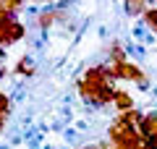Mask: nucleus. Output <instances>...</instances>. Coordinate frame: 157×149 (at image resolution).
I'll list each match as a JSON object with an SVG mask.
<instances>
[{
	"mask_svg": "<svg viewBox=\"0 0 157 149\" xmlns=\"http://www.w3.org/2000/svg\"><path fill=\"white\" fill-rule=\"evenodd\" d=\"M144 24L157 34V8H147V13H144Z\"/></svg>",
	"mask_w": 157,
	"mask_h": 149,
	"instance_id": "9d476101",
	"label": "nucleus"
},
{
	"mask_svg": "<svg viewBox=\"0 0 157 149\" xmlns=\"http://www.w3.org/2000/svg\"><path fill=\"white\" fill-rule=\"evenodd\" d=\"M3 76H6V71H3V68H0V81H3Z\"/></svg>",
	"mask_w": 157,
	"mask_h": 149,
	"instance_id": "ddd939ff",
	"label": "nucleus"
},
{
	"mask_svg": "<svg viewBox=\"0 0 157 149\" xmlns=\"http://www.w3.org/2000/svg\"><path fill=\"white\" fill-rule=\"evenodd\" d=\"M21 8H24V0H0V11L8 16H16Z\"/></svg>",
	"mask_w": 157,
	"mask_h": 149,
	"instance_id": "1a4fd4ad",
	"label": "nucleus"
},
{
	"mask_svg": "<svg viewBox=\"0 0 157 149\" xmlns=\"http://www.w3.org/2000/svg\"><path fill=\"white\" fill-rule=\"evenodd\" d=\"M24 24L16 16H8L0 21V47H8V44H16L18 39H24Z\"/></svg>",
	"mask_w": 157,
	"mask_h": 149,
	"instance_id": "f03ea898",
	"label": "nucleus"
},
{
	"mask_svg": "<svg viewBox=\"0 0 157 149\" xmlns=\"http://www.w3.org/2000/svg\"><path fill=\"white\" fill-rule=\"evenodd\" d=\"M123 8L128 16H144L147 13V0H123Z\"/></svg>",
	"mask_w": 157,
	"mask_h": 149,
	"instance_id": "0eeeda50",
	"label": "nucleus"
},
{
	"mask_svg": "<svg viewBox=\"0 0 157 149\" xmlns=\"http://www.w3.org/2000/svg\"><path fill=\"white\" fill-rule=\"evenodd\" d=\"M102 149H115V147H113V144H105V147H102Z\"/></svg>",
	"mask_w": 157,
	"mask_h": 149,
	"instance_id": "f8f14e48",
	"label": "nucleus"
},
{
	"mask_svg": "<svg viewBox=\"0 0 157 149\" xmlns=\"http://www.w3.org/2000/svg\"><path fill=\"white\" fill-rule=\"evenodd\" d=\"M13 73H16V76H24V78L34 76V63H32V58H29V55H24L21 60L16 63V68H13Z\"/></svg>",
	"mask_w": 157,
	"mask_h": 149,
	"instance_id": "423d86ee",
	"label": "nucleus"
},
{
	"mask_svg": "<svg viewBox=\"0 0 157 149\" xmlns=\"http://www.w3.org/2000/svg\"><path fill=\"white\" fill-rule=\"evenodd\" d=\"M76 89L81 94V99L92 102V105H113V97H115V89L110 86V78L105 73V66L89 68L84 76L76 81Z\"/></svg>",
	"mask_w": 157,
	"mask_h": 149,
	"instance_id": "f257e3e1",
	"label": "nucleus"
},
{
	"mask_svg": "<svg viewBox=\"0 0 157 149\" xmlns=\"http://www.w3.org/2000/svg\"><path fill=\"white\" fill-rule=\"evenodd\" d=\"M155 3H157V0H155Z\"/></svg>",
	"mask_w": 157,
	"mask_h": 149,
	"instance_id": "2eb2a0df",
	"label": "nucleus"
},
{
	"mask_svg": "<svg viewBox=\"0 0 157 149\" xmlns=\"http://www.w3.org/2000/svg\"><path fill=\"white\" fill-rule=\"evenodd\" d=\"M141 136L147 139H157V113H147L141 120Z\"/></svg>",
	"mask_w": 157,
	"mask_h": 149,
	"instance_id": "20e7f679",
	"label": "nucleus"
},
{
	"mask_svg": "<svg viewBox=\"0 0 157 149\" xmlns=\"http://www.w3.org/2000/svg\"><path fill=\"white\" fill-rule=\"evenodd\" d=\"M107 55H110V63H113V66H121V63H126V60H128L126 50L121 47L118 42H113V44H110V52H107Z\"/></svg>",
	"mask_w": 157,
	"mask_h": 149,
	"instance_id": "6e6552de",
	"label": "nucleus"
},
{
	"mask_svg": "<svg viewBox=\"0 0 157 149\" xmlns=\"http://www.w3.org/2000/svg\"><path fill=\"white\" fill-rule=\"evenodd\" d=\"M66 16V13L60 11V8H47V11H42V13H37V26L39 29H50L55 21H60V18Z\"/></svg>",
	"mask_w": 157,
	"mask_h": 149,
	"instance_id": "7ed1b4c3",
	"label": "nucleus"
},
{
	"mask_svg": "<svg viewBox=\"0 0 157 149\" xmlns=\"http://www.w3.org/2000/svg\"><path fill=\"white\" fill-rule=\"evenodd\" d=\"M113 105L118 107V113H126V110H134V99H131V94H126V92H121V89H115Z\"/></svg>",
	"mask_w": 157,
	"mask_h": 149,
	"instance_id": "39448f33",
	"label": "nucleus"
},
{
	"mask_svg": "<svg viewBox=\"0 0 157 149\" xmlns=\"http://www.w3.org/2000/svg\"><path fill=\"white\" fill-rule=\"evenodd\" d=\"M32 3H47V0H32Z\"/></svg>",
	"mask_w": 157,
	"mask_h": 149,
	"instance_id": "4468645a",
	"label": "nucleus"
},
{
	"mask_svg": "<svg viewBox=\"0 0 157 149\" xmlns=\"http://www.w3.org/2000/svg\"><path fill=\"white\" fill-rule=\"evenodd\" d=\"M84 149H102V147H100V144H86Z\"/></svg>",
	"mask_w": 157,
	"mask_h": 149,
	"instance_id": "9b49d317",
	"label": "nucleus"
}]
</instances>
